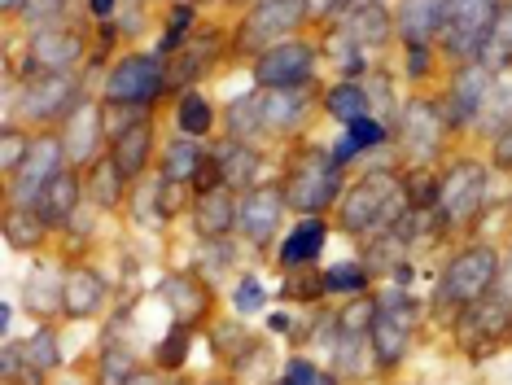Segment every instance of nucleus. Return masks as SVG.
<instances>
[{
    "instance_id": "f257e3e1",
    "label": "nucleus",
    "mask_w": 512,
    "mask_h": 385,
    "mask_svg": "<svg viewBox=\"0 0 512 385\" xmlns=\"http://www.w3.org/2000/svg\"><path fill=\"white\" fill-rule=\"evenodd\" d=\"M412 202L407 189L394 175H368L359 180L342 202V228L355 232V237H368V232H394V224L403 219V206Z\"/></svg>"
},
{
    "instance_id": "f03ea898",
    "label": "nucleus",
    "mask_w": 512,
    "mask_h": 385,
    "mask_svg": "<svg viewBox=\"0 0 512 385\" xmlns=\"http://www.w3.org/2000/svg\"><path fill=\"white\" fill-rule=\"evenodd\" d=\"M499 0H438V35L460 62L482 53L486 35L499 18Z\"/></svg>"
},
{
    "instance_id": "7ed1b4c3",
    "label": "nucleus",
    "mask_w": 512,
    "mask_h": 385,
    "mask_svg": "<svg viewBox=\"0 0 512 385\" xmlns=\"http://www.w3.org/2000/svg\"><path fill=\"white\" fill-rule=\"evenodd\" d=\"M337 162L324 158V154H298V162L289 167L285 175V206L294 210H311V215H320L324 206L337 202V193H342V180H337Z\"/></svg>"
},
{
    "instance_id": "20e7f679",
    "label": "nucleus",
    "mask_w": 512,
    "mask_h": 385,
    "mask_svg": "<svg viewBox=\"0 0 512 385\" xmlns=\"http://www.w3.org/2000/svg\"><path fill=\"white\" fill-rule=\"evenodd\" d=\"M495 280H499V254L486 250V245H473V250H464L460 259L447 267L434 298L442 307H473V302L486 298V289H491Z\"/></svg>"
},
{
    "instance_id": "39448f33",
    "label": "nucleus",
    "mask_w": 512,
    "mask_h": 385,
    "mask_svg": "<svg viewBox=\"0 0 512 385\" xmlns=\"http://www.w3.org/2000/svg\"><path fill=\"white\" fill-rule=\"evenodd\" d=\"M167 88V75H162V57L154 53H132L114 66L110 84H106V101L110 105H149L158 92Z\"/></svg>"
},
{
    "instance_id": "423d86ee",
    "label": "nucleus",
    "mask_w": 512,
    "mask_h": 385,
    "mask_svg": "<svg viewBox=\"0 0 512 385\" xmlns=\"http://www.w3.org/2000/svg\"><path fill=\"white\" fill-rule=\"evenodd\" d=\"M62 171V136L44 132V136H31V149L22 158V167L9 175L14 180V206H36L40 193L49 189V180Z\"/></svg>"
},
{
    "instance_id": "0eeeda50",
    "label": "nucleus",
    "mask_w": 512,
    "mask_h": 385,
    "mask_svg": "<svg viewBox=\"0 0 512 385\" xmlns=\"http://www.w3.org/2000/svg\"><path fill=\"white\" fill-rule=\"evenodd\" d=\"M412 333H416V302L407 294H386V302H377V320H372V350H377L381 364H399Z\"/></svg>"
},
{
    "instance_id": "6e6552de",
    "label": "nucleus",
    "mask_w": 512,
    "mask_h": 385,
    "mask_svg": "<svg viewBox=\"0 0 512 385\" xmlns=\"http://www.w3.org/2000/svg\"><path fill=\"white\" fill-rule=\"evenodd\" d=\"M307 14H311V0H259L246 18L241 44H246V49H259V53L276 49V40H281L285 31H294Z\"/></svg>"
},
{
    "instance_id": "1a4fd4ad",
    "label": "nucleus",
    "mask_w": 512,
    "mask_h": 385,
    "mask_svg": "<svg viewBox=\"0 0 512 385\" xmlns=\"http://www.w3.org/2000/svg\"><path fill=\"white\" fill-rule=\"evenodd\" d=\"M75 101H79V92L71 75H40V79H27L18 110L31 123H57V119H71Z\"/></svg>"
},
{
    "instance_id": "9d476101",
    "label": "nucleus",
    "mask_w": 512,
    "mask_h": 385,
    "mask_svg": "<svg viewBox=\"0 0 512 385\" xmlns=\"http://www.w3.org/2000/svg\"><path fill=\"white\" fill-rule=\"evenodd\" d=\"M482 202H486V167H477V162H456L447 180L438 184V210H442V219H451V224H460V219H473Z\"/></svg>"
},
{
    "instance_id": "9b49d317",
    "label": "nucleus",
    "mask_w": 512,
    "mask_h": 385,
    "mask_svg": "<svg viewBox=\"0 0 512 385\" xmlns=\"http://www.w3.org/2000/svg\"><path fill=\"white\" fill-rule=\"evenodd\" d=\"M316 70V49L311 44H276V49L259 53L254 62V79L263 88H302Z\"/></svg>"
},
{
    "instance_id": "f8f14e48",
    "label": "nucleus",
    "mask_w": 512,
    "mask_h": 385,
    "mask_svg": "<svg viewBox=\"0 0 512 385\" xmlns=\"http://www.w3.org/2000/svg\"><path fill=\"white\" fill-rule=\"evenodd\" d=\"M84 57V40L75 31H62V27H44L31 35V49H27V70L36 75H71Z\"/></svg>"
},
{
    "instance_id": "ddd939ff",
    "label": "nucleus",
    "mask_w": 512,
    "mask_h": 385,
    "mask_svg": "<svg viewBox=\"0 0 512 385\" xmlns=\"http://www.w3.org/2000/svg\"><path fill=\"white\" fill-rule=\"evenodd\" d=\"M281 210H285V193L281 189H250L246 197H241V206H237L241 237H250L254 245H267L276 237Z\"/></svg>"
},
{
    "instance_id": "4468645a",
    "label": "nucleus",
    "mask_w": 512,
    "mask_h": 385,
    "mask_svg": "<svg viewBox=\"0 0 512 385\" xmlns=\"http://www.w3.org/2000/svg\"><path fill=\"white\" fill-rule=\"evenodd\" d=\"M491 97V70L482 62H469L456 75V88H451V105H447V123H464L477 119V110Z\"/></svg>"
},
{
    "instance_id": "2eb2a0df",
    "label": "nucleus",
    "mask_w": 512,
    "mask_h": 385,
    "mask_svg": "<svg viewBox=\"0 0 512 385\" xmlns=\"http://www.w3.org/2000/svg\"><path fill=\"white\" fill-rule=\"evenodd\" d=\"M79 175L75 171H57L53 180H49V189L40 193V202H36V215L44 219L49 228H62L66 219L75 215V206H79Z\"/></svg>"
},
{
    "instance_id": "dca6fc26",
    "label": "nucleus",
    "mask_w": 512,
    "mask_h": 385,
    "mask_svg": "<svg viewBox=\"0 0 512 385\" xmlns=\"http://www.w3.org/2000/svg\"><path fill=\"white\" fill-rule=\"evenodd\" d=\"M324 237H329V224H324L320 215H307L285 237V245H281V267H289V272H298V267H311V259L324 250Z\"/></svg>"
},
{
    "instance_id": "f3484780",
    "label": "nucleus",
    "mask_w": 512,
    "mask_h": 385,
    "mask_svg": "<svg viewBox=\"0 0 512 385\" xmlns=\"http://www.w3.org/2000/svg\"><path fill=\"white\" fill-rule=\"evenodd\" d=\"M447 114H438L429 101H416L412 110H407V127H403V136H407V149L412 154H434V149L442 145V132H447Z\"/></svg>"
},
{
    "instance_id": "a211bd4d",
    "label": "nucleus",
    "mask_w": 512,
    "mask_h": 385,
    "mask_svg": "<svg viewBox=\"0 0 512 385\" xmlns=\"http://www.w3.org/2000/svg\"><path fill=\"white\" fill-rule=\"evenodd\" d=\"M101 302H106V280H101V272H92V267H75V272L66 276L62 311L75 315V320H84V315L101 311Z\"/></svg>"
},
{
    "instance_id": "6ab92c4d",
    "label": "nucleus",
    "mask_w": 512,
    "mask_h": 385,
    "mask_svg": "<svg viewBox=\"0 0 512 385\" xmlns=\"http://www.w3.org/2000/svg\"><path fill=\"white\" fill-rule=\"evenodd\" d=\"M162 294H167V307H171V315H176L184 329L202 320L206 307H211V294H206V285L197 276H171Z\"/></svg>"
},
{
    "instance_id": "aec40b11",
    "label": "nucleus",
    "mask_w": 512,
    "mask_h": 385,
    "mask_svg": "<svg viewBox=\"0 0 512 385\" xmlns=\"http://www.w3.org/2000/svg\"><path fill=\"white\" fill-rule=\"evenodd\" d=\"M149 145H154V136H149V123H132L127 132L114 136L110 158H114V167L123 171V180H132V175H141V171H145Z\"/></svg>"
},
{
    "instance_id": "412c9836",
    "label": "nucleus",
    "mask_w": 512,
    "mask_h": 385,
    "mask_svg": "<svg viewBox=\"0 0 512 385\" xmlns=\"http://www.w3.org/2000/svg\"><path fill=\"white\" fill-rule=\"evenodd\" d=\"M228 228H237V202H232L228 189L219 184V189L197 197V232L215 241V237H224Z\"/></svg>"
},
{
    "instance_id": "4be33fe9",
    "label": "nucleus",
    "mask_w": 512,
    "mask_h": 385,
    "mask_svg": "<svg viewBox=\"0 0 512 385\" xmlns=\"http://www.w3.org/2000/svg\"><path fill=\"white\" fill-rule=\"evenodd\" d=\"M302 105H307V92L302 88H267L259 97V119H263L267 132L294 127L302 119Z\"/></svg>"
},
{
    "instance_id": "5701e85b",
    "label": "nucleus",
    "mask_w": 512,
    "mask_h": 385,
    "mask_svg": "<svg viewBox=\"0 0 512 385\" xmlns=\"http://www.w3.org/2000/svg\"><path fill=\"white\" fill-rule=\"evenodd\" d=\"M215 167H219V175H224V189H250L254 171H259V158H254L250 145H241V140H228V145H219Z\"/></svg>"
},
{
    "instance_id": "b1692460",
    "label": "nucleus",
    "mask_w": 512,
    "mask_h": 385,
    "mask_svg": "<svg viewBox=\"0 0 512 385\" xmlns=\"http://www.w3.org/2000/svg\"><path fill=\"white\" fill-rule=\"evenodd\" d=\"M390 132H386V123H377V119H355V123H346V136H342V145L333 149V162L337 167H346V162H355L359 149H372V145H381Z\"/></svg>"
},
{
    "instance_id": "393cba45",
    "label": "nucleus",
    "mask_w": 512,
    "mask_h": 385,
    "mask_svg": "<svg viewBox=\"0 0 512 385\" xmlns=\"http://www.w3.org/2000/svg\"><path fill=\"white\" fill-rule=\"evenodd\" d=\"M202 162H206V154L193 145V140H176V145H167V154H162V180H167V184L197 180Z\"/></svg>"
},
{
    "instance_id": "a878e982",
    "label": "nucleus",
    "mask_w": 512,
    "mask_h": 385,
    "mask_svg": "<svg viewBox=\"0 0 512 385\" xmlns=\"http://www.w3.org/2000/svg\"><path fill=\"white\" fill-rule=\"evenodd\" d=\"M477 62L491 70V75H495V70H504V66H512V9H499V18H495L491 35H486Z\"/></svg>"
},
{
    "instance_id": "bb28decb",
    "label": "nucleus",
    "mask_w": 512,
    "mask_h": 385,
    "mask_svg": "<svg viewBox=\"0 0 512 385\" xmlns=\"http://www.w3.org/2000/svg\"><path fill=\"white\" fill-rule=\"evenodd\" d=\"M342 27H351L355 40H386L390 18H386V9H381V0H364V5L342 18Z\"/></svg>"
},
{
    "instance_id": "cd10ccee",
    "label": "nucleus",
    "mask_w": 512,
    "mask_h": 385,
    "mask_svg": "<svg viewBox=\"0 0 512 385\" xmlns=\"http://www.w3.org/2000/svg\"><path fill=\"white\" fill-rule=\"evenodd\" d=\"M324 110H329L337 123H355L368 114V92L359 84H337V88H329V97H324Z\"/></svg>"
},
{
    "instance_id": "c85d7f7f",
    "label": "nucleus",
    "mask_w": 512,
    "mask_h": 385,
    "mask_svg": "<svg viewBox=\"0 0 512 385\" xmlns=\"http://www.w3.org/2000/svg\"><path fill=\"white\" fill-rule=\"evenodd\" d=\"M66 298V276L57 267H40L36 276L27 280V302H36L40 311H57Z\"/></svg>"
},
{
    "instance_id": "c756f323",
    "label": "nucleus",
    "mask_w": 512,
    "mask_h": 385,
    "mask_svg": "<svg viewBox=\"0 0 512 385\" xmlns=\"http://www.w3.org/2000/svg\"><path fill=\"white\" fill-rule=\"evenodd\" d=\"M438 31V0H407L403 9V40L425 44V35Z\"/></svg>"
},
{
    "instance_id": "7c9ffc66",
    "label": "nucleus",
    "mask_w": 512,
    "mask_h": 385,
    "mask_svg": "<svg viewBox=\"0 0 512 385\" xmlns=\"http://www.w3.org/2000/svg\"><path fill=\"white\" fill-rule=\"evenodd\" d=\"M176 123H180L184 136H206V132H211V123H215L211 101H206L202 92H184L180 110H176Z\"/></svg>"
},
{
    "instance_id": "2f4dec72",
    "label": "nucleus",
    "mask_w": 512,
    "mask_h": 385,
    "mask_svg": "<svg viewBox=\"0 0 512 385\" xmlns=\"http://www.w3.org/2000/svg\"><path fill=\"white\" fill-rule=\"evenodd\" d=\"M136 355L132 350H123V346H110V350H101V364H97V385H132L136 377Z\"/></svg>"
},
{
    "instance_id": "473e14b6",
    "label": "nucleus",
    "mask_w": 512,
    "mask_h": 385,
    "mask_svg": "<svg viewBox=\"0 0 512 385\" xmlns=\"http://www.w3.org/2000/svg\"><path fill=\"white\" fill-rule=\"evenodd\" d=\"M40 232H44V219H40L31 206H14V210L5 215V241H9V245H18V250L36 245V241H40Z\"/></svg>"
},
{
    "instance_id": "72a5a7b5",
    "label": "nucleus",
    "mask_w": 512,
    "mask_h": 385,
    "mask_svg": "<svg viewBox=\"0 0 512 385\" xmlns=\"http://www.w3.org/2000/svg\"><path fill=\"white\" fill-rule=\"evenodd\" d=\"M119 184H123V171L114 167V158L92 162V202L119 206Z\"/></svg>"
},
{
    "instance_id": "f704fd0d",
    "label": "nucleus",
    "mask_w": 512,
    "mask_h": 385,
    "mask_svg": "<svg viewBox=\"0 0 512 385\" xmlns=\"http://www.w3.org/2000/svg\"><path fill=\"white\" fill-rule=\"evenodd\" d=\"M364 285H368V272L359 263H337L320 280L324 294H364Z\"/></svg>"
},
{
    "instance_id": "c9c22d12",
    "label": "nucleus",
    "mask_w": 512,
    "mask_h": 385,
    "mask_svg": "<svg viewBox=\"0 0 512 385\" xmlns=\"http://www.w3.org/2000/svg\"><path fill=\"white\" fill-rule=\"evenodd\" d=\"M22 359H27V368H40V372L57 368V337L49 329L31 333V342L22 346Z\"/></svg>"
},
{
    "instance_id": "e433bc0d",
    "label": "nucleus",
    "mask_w": 512,
    "mask_h": 385,
    "mask_svg": "<svg viewBox=\"0 0 512 385\" xmlns=\"http://www.w3.org/2000/svg\"><path fill=\"white\" fill-rule=\"evenodd\" d=\"M101 132V123H88L84 114H75L71 123H66V154H75L79 162H84L92 154V136Z\"/></svg>"
},
{
    "instance_id": "4c0bfd02",
    "label": "nucleus",
    "mask_w": 512,
    "mask_h": 385,
    "mask_svg": "<svg viewBox=\"0 0 512 385\" xmlns=\"http://www.w3.org/2000/svg\"><path fill=\"white\" fill-rule=\"evenodd\" d=\"M66 5H71V0H27V5H22V18H27V27H53L57 18L66 14Z\"/></svg>"
},
{
    "instance_id": "58836bf2",
    "label": "nucleus",
    "mask_w": 512,
    "mask_h": 385,
    "mask_svg": "<svg viewBox=\"0 0 512 385\" xmlns=\"http://www.w3.org/2000/svg\"><path fill=\"white\" fill-rule=\"evenodd\" d=\"M27 149H31V136H22L14 123L5 127V149H0V167H5L9 175H14L22 167V158H27Z\"/></svg>"
},
{
    "instance_id": "ea45409f",
    "label": "nucleus",
    "mask_w": 512,
    "mask_h": 385,
    "mask_svg": "<svg viewBox=\"0 0 512 385\" xmlns=\"http://www.w3.org/2000/svg\"><path fill=\"white\" fill-rule=\"evenodd\" d=\"M184 355H189V329L180 324V329L171 333V337H162V346H158V368H167V372L180 368Z\"/></svg>"
},
{
    "instance_id": "a19ab883",
    "label": "nucleus",
    "mask_w": 512,
    "mask_h": 385,
    "mask_svg": "<svg viewBox=\"0 0 512 385\" xmlns=\"http://www.w3.org/2000/svg\"><path fill=\"white\" fill-rule=\"evenodd\" d=\"M193 27V5H176L171 9V22H167V40H162V53H171V49H180V40H184V31Z\"/></svg>"
},
{
    "instance_id": "79ce46f5",
    "label": "nucleus",
    "mask_w": 512,
    "mask_h": 385,
    "mask_svg": "<svg viewBox=\"0 0 512 385\" xmlns=\"http://www.w3.org/2000/svg\"><path fill=\"white\" fill-rule=\"evenodd\" d=\"M232 307H237L241 315L259 311V307H263V285H259V280H254V276L241 280V285H237V298H232Z\"/></svg>"
},
{
    "instance_id": "37998d69",
    "label": "nucleus",
    "mask_w": 512,
    "mask_h": 385,
    "mask_svg": "<svg viewBox=\"0 0 512 385\" xmlns=\"http://www.w3.org/2000/svg\"><path fill=\"white\" fill-rule=\"evenodd\" d=\"M276 385H320V372H316V364H307V359H294Z\"/></svg>"
},
{
    "instance_id": "c03bdc74",
    "label": "nucleus",
    "mask_w": 512,
    "mask_h": 385,
    "mask_svg": "<svg viewBox=\"0 0 512 385\" xmlns=\"http://www.w3.org/2000/svg\"><path fill=\"white\" fill-rule=\"evenodd\" d=\"M491 154H495V162H499V167H508V171H512V119H508L504 127H499V136H495Z\"/></svg>"
},
{
    "instance_id": "a18cd8bd",
    "label": "nucleus",
    "mask_w": 512,
    "mask_h": 385,
    "mask_svg": "<svg viewBox=\"0 0 512 385\" xmlns=\"http://www.w3.org/2000/svg\"><path fill=\"white\" fill-rule=\"evenodd\" d=\"M407 70H412V75H425L429 70V49L425 44H407Z\"/></svg>"
},
{
    "instance_id": "49530a36",
    "label": "nucleus",
    "mask_w": 512,
    "mask_h": 385,
    "mask_svg": "<svg viewBox=\"0 0 512 385\" xmlns=\"http://www.w3.org/2000/svg\"><path fill=\"white\" fill-rule=\"evenodd\" d=\"M346 0H311V14H342Z\"/></svg>"
},
{
    "instance_id": "de8ad7c7",
    "label": "nucleus",
    "mask_w": 512,
    "mask_h": 385,
    "mask_svg": "<svg viewBox=\"0 0 512 385\" xmlns=\"http://www.w3.org/2000/svg\"><path fill=\"white\" fill-rule=\"evenodd\" d=\"M232 333H237L232 324L228 329H219V350H232ZM241 346H250V337H241ZM237 364H241V350H237Z\"/></svg>"
},
{
    "instance_id": "09e8293b",
    "label": "nucleus",
    "mask_w": 512,
    "mask_h": 385,
    "mask_svg": "<svg viewBox=\"0 0 512 385\" xmlns=\"http://www.w3.org/2000/svg\"><path fill=\"white\" fill-rule=\"evenodd\" d=\"M88 9H92L97 18H110V14H114V0H88Z\"/></svg>"
},
{
    "instance_id": "8fccbe9b",
    "label": "nucleus",
    "mask_w": 512,
    "mask_h": 385,
    "mask_svg": "<svg viewBox=\"0 0 512 385\" xmlns=\"http://www.w3.org/2000/svg\"><path fill=\"white\" fill-rule=\"evenodd\" d=\"M132 385H167V381H162L158 372H136V377H132Z\"/></svg>"
},
{
    "instance_id": "3c124183",
    "label": "nucleus",
    "mask_w": 512,
    "mask_h": 385,
    "mask_svg": "<svg viewBox=\"0 0 512 385\" xmlns=\"http://www.w3.org/2000/svg\"><path fill=\"white\" fill-rule=\"evenodd\" d=\"M0 5H5V14H18V9L27 5V0H0Z\"/></svg>"
}]
</instances>
